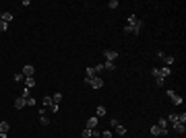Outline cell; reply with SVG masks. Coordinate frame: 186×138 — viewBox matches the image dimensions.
Wrapping results in <instances>:
<instances>
[{
	"label": "cell",
	"instance_id": "obj_4",
	"mask_svg": "<svg viewBox=\"0 0 186 138\" xmlns=\"http://www.w3.org/2000/svg\"><path fill=\"white\" fill-rule=\"evenodd\" d=\"M87 85H89V87H93V89H101L103 87V81L99 79V76H93L91 81H85Z\"/></svg>",
	"mask_w": 186,
	"mask_h": 138
},
{
	"label": "cell",
	"instance_id": "obj_33",
	"mask_svg": "<svg viewBox=\"0 0 186 138\" xmlns=\"http://www.w3.org/2000/svg\"><path fill=\"white\" fill-rule=\"evenodd\" d=\"M151 76H155V79H157V76H159V68H153V70H151Z\"/></svg>",
	"mask_w": 186,
	"mask_h": 138
},
{
	"label": "cell",
	"instance_id": "obj_10",
	"mask_svg": "<svg viewBox=\"0 0 186 138\" xmlns=\"http://www.w3.org/2000/svg\"><path fill=\"white\" fill-rule=\"evenodd\" d=\"M97 122H99V118H97V116H93V118H89V120H87V126H85V128H89V130H93V128L97 126Z\"/></svg>",
	"mask_w": 186,
	"mask_h": 138
},
{
	"label": "cell",
	"instance_id": "obj_23",
	"mask_svg": "<svg viewBox=\"0 0 186 138\" xmlns=\"http://www.w3.org/2000/svg\"><path fill=\"white\" fill-rule=\"evenodd\" d=\"M52 101H54V103H56V105H58V103L62 101V93H56V95H54V97H52Z\"/></svg>",
	"mask_w": 186,
	"mask_h": 138
},
{
	"label": "cell",
	"instance_id": "obj_8",
	"mask_svg": "<svg viewBox=\"0 0 186 138\" xmlns=\"http://www.w3.org/2000/svg\"><path fill=\"white\" fill-rule=\"evenodd\" d=\"M21 72H23V76H25V79H31L35 70H33V66H31V64H27V66H23V70H21Z\"/></svg>",
	"mask_w": 186,
	"mask_h": 138
},
{
	"label": "cell",
	"instance_id": "obj_12",
	"mask_svg": "<svg viewBox=\"0 0 186 138\" xmlns=\"http://www.w3.org/2000/svg\"><path fill=\"white\" fill-rule=\"evenodd\" d=\"M172 126H174V130L178 132V134H184V132H186V126H184V124H180V122H174Z\"/></svg>",
	"mask_w": 186,
	"mask_h": 138
},
{
	"label": "cell",
	"instance_id": "obj_32",
	"mask_svg": "<svg viewBox=\"0 0 186 138\" xmlns=\"http://www.w3.org/2000/svg\"><path fill=\"white\" fill-rule=\"evenodd\" d=\"M25 101H27V105H35V97H27Z\"/></svg>",
	"mask_w": 186,
	"mask_h": 138
},
{
	"label": "cell",
	"instance_id": "obj_7",
	"mask_svg": "<svg viewBox=\"0 0 186 138\" xmlns=\"http://www.w3.org/2000/svg\"><path fill=\"white\" fill-rule=\"evenodd\" d=\"M149 132H151V136H167V132H163L157 124H155V126H151V130H149Z\"/></svg>",
	"mask_w": 186,
	"mask_h": 138
},
{
	"label": "cell",
	"instance_id": "obj_24",
	"mask_svg": "<svg viewBox=\"0 0 186 138\" xmlns=\"http://www.w3.org/2000/svg\"><path fill=\"white\" fill-rule=\"evenodd\" d=\"M167 122H178V114H170V116H167Z\"/></svg>",
	"mask_w": 186,
	"mask_h": 138
},
{
	"label": "cell",
	"instance_id": "obj_14",
	"mask_svg": "<svg viewBox=\"0 0 186 138\" xmlns=\"http://www.w3.org/2000/svg\"><path fill=\"white\" fill-rule=\"evenodd\" d=\"M157 126L161 128L163 132H167V120H165V118H161V120H157Z\"/></svg>",
	"mask_w": 186,
	"mask_h": 138
},
{
	"label": "cell",
	"instance_id": "obj_35",
	"mask_svg": "<svg viewBox=\"0 0 186 138\" xmlns=\"http://www.w3.org/2000/svg\"><path fill=\"white\" fill-rule=\"evenodd\" d=\"M0 138H8V136H6V134H4V132H0Z\"/></svg>",
	"mask_w": 186,
	"mask_h": 138
},
{
	"label": "cell",
	"instance_id": "obj_27",
	"mask_svg": "<svg viewBox=\"0 0 186 138\" xmlns=\"http://www.w3.org/2000/svg\"><path fill=\"white\" fill-rule=\"evenodd\" d=\"M178 122H180V124L186 122V114H184V111H182V114H178Z\"/></svg>",
	"mask_w": 186,
	"mask_h": 138
},
{
	"label": "cell",
	"instance_id": "obj_3",
	"mask_svg": "<svg viewBox=\"0 0 186 138\" xmlns=\"http://www.w3.org/2000/svg\"><path fill=\"white\" fill-rule=\"evenodd\" d=\"M167 97L172 99V103H174V105H182V95H178L174 89H167Z\"/></svg>",
	"mask_w": 186,
	"mask_h": 138
},
{
	"label": "cell",
	"instance_id": "obj_11",
	"mask_svg": "<svg viewBox=\"0 0 186 138\" xmlns=\"http://www.w3.org/2000/svg\"><path fill=\"white\" fill-rule=\"evenodd\" d=\"M170 74H172V68H170V66H163V68H159V76H161V79H167Z\"/></svg>",
	"mask_w": 186,
	"mask_h": 138
},
{
	"label": "cell",
	"instance_id": "obj_25",
	"mask_svg": "<svg viewBox=\"0 0 186 138\" xmlns=\"http://www.w3.org/2000/svg\"><path fill=\"white\" fill-rule=\"evenodd\" d=\"M39 124H41V126H48V124H50V120H48L46 116H39Z\"/></svg>",
	"mask_w": 186,
	"mask_h": 138
},
{
	"label": "cell",
	"instance_id": "obj_9",
	"mask_svg": "<svg viewBox=\"0 0 186 138\" xmlns=\"http://www.w3.org/2000/svg\"><path fill=\"white\" fill-rule=\"evenodd\" d=\"M15 107H17V109H23V107H27V101H25V97H21V95H19V97L15 99Z\"/></svg>",
	"mask_w": 186,
	"mask_h": 138
},
{
	"label": "cell",
	"instance_id": "obj_2",
	"mask_svg": "<svg viewBox=\"0 0 186 138\" xmlns=\"http://www.w3.org/2000/svg\"><path fill=\"white\" fill-rule=\"evenodd\" d=\"M110 128H114L118 136H124V134H126V126L120 124V122H116V120H112V122H110Z\"/></svg>",
	"mask_w": 186,
	"mask_h": 138
},
{
	"label": "cell",
	"instance_id": "obj_30",
	"mask_svg": "<svg viewBox=\"0 0 186 138\" xmlns=\"http://www.w3.org/2000/svg\"><path fill=\"white\" fill-rule=\"evenodd\" d=\"M93 70H95V74H97V72H101V70H103V64H95V66H93Z\"/></svg>",
	"mask_w": 186,
	"mask_h": 138
},
{
	"label": "cell",
	"instance_id": "obj_26",
	"mask_svg": "<svg viewBox=\"0 0 186 138\" xmlns=\"http://www.w3.org/2000/svg\"><path fill=\"white\" fill-rule=\"evenodd\" d=\"M155 83H157V87H163V85H165V79H161V76H157V79H155Z\"/></svg>",
	"mask_w": 186,
	"mask_h": 138
},
{
	"label": "cell",
	"instance_id": "obj_36",
	"mask_svg": "<svg viewBox=\"0 0 186 138\" xmlns=\"http://www.w3.org/2000/svg\"><path fill=\"white\" fill-rule=\"evenodd\" d=\"M0 15H2V13H0Z\"/></svg>",
	"mask_w": 186,
	"mask_h": 138
},
{
	"label": "cell",
	"instance_id": "obj_6",
	"mask_svg": "<svg viewBox=\"0 0 186 138\" xmlns=\"http://www.w3.org/2000/svg\"><path fill=\"white\" fill-rule=\"evenodd\" d=\"M157 56H159V58H161V60H163V62H165V66H172V64L176 62V58H174V56H165V54H163V52H159V54H157Z\"/></svg>",
	"mask_w": 186,
	"mask_h": 138
},
{
	"label": "cell",
	"instance_id": "obj_28",
	"mask_svg": "<svg viewBox=\"0 0 186 138\" xmlns=\"http://www.w3.org/2000/svg\"><path fill=\"white\" fill-rule=\"evenodd\" d=\"M101 138H112V130H103L101 132Z\"/></svg>",
	"mask_w": 186,
	"mask_h": 138
},
{
	"label": "cell",
	"instance_id": "obj_34",
	"mask_svg": "<svg viewBox=\"0 0 186 138\" xmlns=\"http://www.w3.org/2000/svg\"><path fill=\"white\" fill-rule=\"evenodd\" d=\"M50 111H52V114H58V105H56V103H54V105L50 107Z\"/></svg>",
	"mask_w": 186,
	"mask_h": 138
},
{
	"label": "cell",
	"instance_id": "obj_16",
	"mask_svg": "<svg viewBox=\"0 0 186 138\" xmlns=\"http://www.w3.org/2000/svg\"><path fill=\"white\" fill-rule=\"evenodd\" d=\"M0 19H2L4 23H11L13 21V13H2V15H0Z\"/></svg>",
	"mask_w": 186,
	"mask_h": 138
},
{
	"label": "cell",
	"instance_id": "obj_20",
	"mask_svg": "<svg viewBox=\"0 0 186 138\" xmlns=\"http://www.w3.org/2000/svg\"><path fill=\"white\" fill-rule=\"evenodd\" d=\"M114 68H116V64H114V62H103V70H114Z\"/></svg>",
	"mask_w": 186,
	"mask_h": 138
},
{
	"label": "cell",
	"instance_id": "obj_31",
	"mask_svg": "<svg viewBox=\"0 0 186 138\" xmlns=\"http://www.w3.org/2000/svg\"><path fill=\"white\" fill-rule=\"evenodd\" d=\"M108 6H110V8H118V0H110Z\"/></svg>",
	"mask_w": 186,
	"mask_h": 138
},
{
	"label": "cell",
	"instance_id": "obj_18",
	"mask_svg": "<svg viewBox=\"0 0 186 138\" xmlns=\"http://www.w3.org/2000/svg\"><path fill=\"white\" fill-rule=\"evenodd\" d=\"M8 130H11V124H8V122H0V132H8Z\"/></svg>",
	"mask_w": 186,
	"mask_h": 138
},
{
	"label": "cell",
	"instance_id": "obj_21",
	"mask_svg": "<svg viewBox=\"0 0 186 138\" xmlns=\"http://www.w3.org/2000/svg\"><path fill=\"white\" fill-rule=\"evenodd\" d=\"M93 136V130H89V128H83V138H91Z\"/></svg>",
	"mask_w": 186,
	"mask_h": 138
},
{
	"label": "cell",
	"instance_id": "obj_5",
	"mask_svg": "<svg viewBox=\"0 0 186 138\" xmlns=\"http://www.w3.org/2000/svg\"><path fill=\"white\" fill-rule=\"evenodd\" d=\"M103 58H105V62H114V60L118 58V52L116 50H105L103 52Z\"/></svg>",
	"mask_w": 186,
	"mask_h": 138
},
{
	"label": "cell",
	"instance_id": "obj_19",
	"mask_svg": "<svg viewBox=\"0 0 186 138\" xmlns=\"http://www.w3.org/2000/svg\"><path fill=\"white\" fill-rule=\"evenodd\" d=\"M95 116H97V118L105 116V107H103V105H97V109H95Z\"/></svg>",
	"mask_w": 186,
	"mask_h": 138
},
{
	"label": "cell",
	"instance_id": "obj_22",
	"mask_svg": "<svg viewBox=\"0 0 186 138\" xmlns=\"http://www.w3.org/2000/svg\"><path fill=\"white\" fill-rule=\"evenodd\" d=\"M23 81H25L23 72H17V74H15V83H23Z\"/></svg>",
	"mask_w": 186,
	"mask_h": 138
},
{
	"label": "cell",
	"instance_id": "obj_1",
	"mask_svg": "<svg viewBox=\"0 0 186 138\" xmlns=\"http://www.w3.org/2000/svg\"><path fill=\"white\" fill-rule=\"evenodd\" d=\"M141 29H143V21H141L139 17L130 15V17H128V25L124 27V33H132V35H139Z\"/></svg>",
	"mask_w": 186,
	"mask_h": 138
},
{
	"label": "cell",
	"instance_id": "obj_29",
	"mask_svg": "<svg viewBox=\"0 0 186 138\" xmlns=\"http://www.w3.org/2000/svg\"><path fill=\"white\" fill-rule=\"evenodd\" d=\"M8 29V23H4L2 19H0V31H6Z\"/></svg>",
	"mask_w": 186,
	"mask_h": 138
},
{
	"label": "cell",
	"instance_id": "obj_13",
	"mask_svg": "<svg viewBox=\"0 0 186 138\" xmlns=\"http://www.w3.org/2000/svg\"><path fill=\"white\" fill-rule=\"evenodd\" d=\"M93 76H95V70H93V66H89V68L85 70V81H91Z\"/></svg>",
	"mask_w": 186,
	"mask_h": 138
},
{
	"label": "cell",
	"instance_id": "obj_15",
	"mask_svg": "<svg viewBox=\"0 0 186 138\" xmlns=\"http://www.w3.org/2000/svg\"><path fill=\"white\" fill-rule=\"evenodd\" d=\"M52 105H54V101H52V97H50V95H46V97H43V107H52Z\"/></svg>",
	"mask_w": 186,
	"mask_h": 138
},
{
	"label": "cell",
	"instance_id": "obj_17",
	"mask_svg": "<svg viewBox=\"0 0 186 138\" xmlns=\"http://www.w3.org/2000/svg\"><path fill=\"white\" fill-rule=\"evenodd\" d=\"M23 83H25V87H27V89H33L35 87V79H33V76H31V79H25Z\"/></svg>",
	"mask_w": 186,
	"mask_h": 138
}]
</instances>
